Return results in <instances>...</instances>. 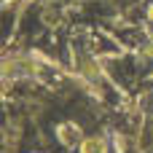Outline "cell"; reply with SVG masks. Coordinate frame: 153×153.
<instances>
[{"label":"cell","instance_id":"obj_2","mask_svg":"<svg viewBox=\"0 0 153 153\" xmlns=\"http://www.w3.org/2000/svg\"><path fill=\"white\" fill-rule=\"evenodd\" d=\"M5 124V110H3V105H0V126Z\"/></svg>","mask_w":153,"mask_h":153},{"label":"cell","instance_id":"obj_1","mask_svg":"<svg viewBox=\"0 0 153 153\" xmlns=\"http://www.w3.org/2000/svg\"><path fill=\"white\" fill-rule=\"evenodd\" d=\"M59 137H62V143H67V145H73L75 140V126H70V124H65V126H59Z\"/></svg>","mask_w":153,"mask_h":153}]
</instances>
